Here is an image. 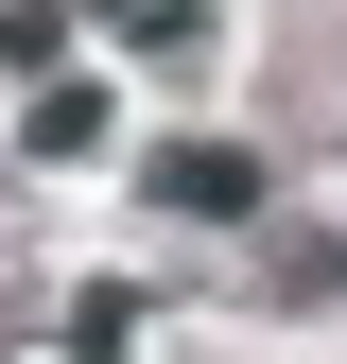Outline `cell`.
I'll use <instances>...</instances> for the list:
<instances>
[{"mask_svg":"<svg viewBox=\"0 0 347 364\" xmlns=\"http://www.w3.org/2000/svg\"><path fill=\"white\" fill-rule=\"evenodd\" d=\"M156 208H191V225H243V208H260V156H226V139H174V156H156Z\"/></svg>","mask_w":347,"mask_h":364,"instance_id":"6da1fadb","label":"cell"},{"mask_svg":"<svg viewBox=\"0 0 347 364\" xmlns=\"http://www.w3.org/2000/svg\"><path fill=\"white\" fill-rule=\"evenodd\" d=\"M18 139H35V156H87V139H105V87H35Z\"/></svg>","mask_w":347,"mask_h":364,"instance_id":"7a4b0ae2","label":"cell"},{"mask_svg":"<svg viewBox=\"0 0 347 364\" xmlns=\"http://www.w3.org/2000/svg\"><path fill=\"white\" fill-rule=\"evenodd\" d=\"M105 35H122V53H156V70H174V53L208 35V0H105Z\"/></svg>","mask_w":347,"mask_h":364,"instance_id":"3957f363","label":"cell"},{"mask_svg":"<svg viewBox=\"0 0 347 364\" xmlns=\"http://www.w3.org/2000/svg\"><path fill=\"white\" fill-rule=\"evenodd\" d=\"M0 53H18V70L53 53V0H0Z\"/></svg>","mask_w":347,"mask_h":364,"instance_id":"277c9868","label":"cell"}]
</instances>
